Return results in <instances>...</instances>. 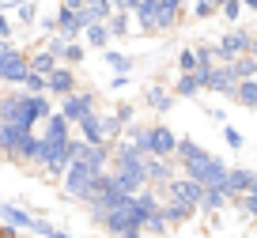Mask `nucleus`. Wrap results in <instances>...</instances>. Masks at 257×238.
<instances>
[{"instance_id": "obj_11", "label": "nucleus", "mask_w": 257, "mask_h": 238, "mask_svg": "<svg viewBox=\"0 0 257 238\" xmlns=\"http://www.w3.org/2000/svg\"><path fill=\"white\" fill-rule=\"evenodd\" d=\"M257 185V170H249V167H227V178H223V193H227V200H238V197H246L249 189Z\"/></svg>"}, {"instance_id": "obj_53", "label": "nucleus", "mask_w": 257, "mask_h": 238, "mask_svg": "<svg viewBox=\"0 0 257 238\" xmlns=\"http://www.w3.org/2000/svg\"><path fill=\"white\" fill-rule=\"evenodd\" d=\"M0 8H4V0H0Z\"/></svg>"}, {"instance_id": "obj_3", "label": "nucleus", "mask_w": 257, "mask_h": 238, "mask_svg": "<svg viewBox=\"0 0 257 238\" xmlns=\"http://www.w3.org/2000/svg\"><path fill=\"white\" fill-rule=\"evenodd\" d=\"M27 76H31V53L19 49V46H12L8 53L0 57V87L4 91H19Z\"/></svg>"}, {"instance_id": "obj_42", "label": "nucleus", "mask_w": 257, "mask_h": 238, "mask_svg": "<svg viewBox=\"0 0 257 238\" xmlns=\"http://www.w3.org/2000/svg\"><path fill=\"white\" fill-rule=\"evenodd\" d=\"M110 87H113V91H121V87H128V76H113V79H110Z\"/></svg>"}, {"instance_id": "obj_20", "label": "nucleus", "mask_w": 257, "mask_h": 238, "mask_svg": "<svg viewBox=\"0 0 257 238\" xmlns=\"http://www.w3.org/2000/svg\"><path fill=\"white\" fill-rule=\"evenodd\" d=\"M208 155L204 144H197L193 136H178V148H174V163H197V159Z\"/></svg>"}, {"instance_id": "obj_37", "label": "nucleus", "mask_w": 257, "mask_h": 238, "mask_svg": "<svg viewBox=\"0 0 257 238\" xmlns=\"http://www.w3.org/2000/svg\"><path fill=\"white\" fill-rule=\"evenodd\" d=\"M113 117H117L121 121V125H133V117H137V110H133V106H128V102H117V106H113Z\"/></svg>"}, {"instance_id": "obj_49", "label": "nucleus", "mask_w": 257, "mask_h": 238, "mask_svg": "<svg viewBox=\"0 0 257 238\" xmlns=\"http://www.w3.org/2000/svg\"><path fill=\"white\" fill-rule=\"evenodd\" d=\"M0 133H4V125H0ZM0 159H4V140H0Z\"/></svg>"}, {"instance_id": "obj_17", "label": "nucleus", "mask_w": 257, "mask_h": 238, "mask_svg": "<svg viewBox=\"0 0 257 238\" xmlns=\"http://www.w3.org/2000/svg\"><path fill=\"white\" fill-rule=\"evenodd\" d=\"M159 215H163V223H167V230H174V227H185V223L197 219V208H185V204H170V200H163Z\"/></svg>"}, {"instance_id": "obj_33", "label": "nucleus", "mask_w": 257, "mask_h": 238, "mask_svg": "<svg viewBox=\"0 0 257 238\" xmlns=\"http://www.w3.org/2000/svg\"><path fill=\"white\" fill-rule=\"evenodd\" d=\"M178 72H197V53H193V46L178 49Z\"/></svg>"}, {"instance_id": "obj_24", "label": "nucleus", "mask_w": 257, "mask_h": 238, "mask_svg": "<svg viewBox=\"0 0 257 238\" xmlns=\"http://www.w3.org/2000/svg\"><path fill=\"white\" fill-rule=\"evenodd\" d=\"M174 102H178V98L170 95V91H163V87H148L144 91V106H148V110H155V113H167Z\"/></svg>"}, {"instance_id": "obj_5", "label": "nucleus", "mask_w": 257, "mask_h": 238, "mask_svg": "<svg viewBox=\"0 0 257 238\" xmlns=\"http://www.w3.org/2000/svg\"><path fill=\"white\" fill-rule=\"evenodd\" d=\"M0 125H31V95L23 91H0Z\"/></svg>"}, {"instance_id": "obj_1", "label": "nucleus", "mask_w": 257, "mask_h": 238, "mask_svg": "<svg viewBox=\"0 0 257 238\" xmlns=\"http://www.w3.org/2000/svg\"><path fill=\"white\" fill-rule=\"evenodd\" d=\"M144 215H148V212H144V208H140L133 197H128L121 208L106 212L102 219L95 223V227H98V230H106L110 238H121V234H128V230H144Z\"/></svg>"}, {"instance_id": "obj_19", "label": "nucleus", "mask_w": 257, "mask_h": 238, "mask_svg": "<svg viewBox=\"0 0 257 238\" xmlns=\"http://www.w3.org/2000/svg\"><path fill=\"white\" fill-rule=\"evenodd\" d=\"M170 95H174V98H197V95H201V76H197V72H178Z\"/></svg>"}, {"instance_id": "obj_6", "label": "nucleus", "mask_w": 257, "mask_h": 238, "mask_svg": "<svg viewBox=\"0 0 257 238\" xmlns=\"http://www.w3.org/2000/svg\"><path fill=\"white\" fill-rule=\"evenodd\" d=\"M178 148V133L163 121H152L148 125V159H174Z\"/></svg>"}, {"instance_id": "obj_36", "label": "nucleus", "mask_w": 257, "mask_h": 238, "mask_svg": "<svg viewBox=\"0 0 257 238\" xmlns=\"http://www.w3.org/2000/svg\"><path fill=\"white\" fill-rule=\"evenodd\" d=\"M189 16H193V19H212V16H216V8H212L208 0H193Z\"/></svg>"}, {"instance_id": "obj_21", "label": "nucleus", "mask_w": 257, "mask_h": 238, "mask_svg": "<svg viewBox=\"0 0 257 238\" xmlns=\"http://www.w3.org/2000/svg\"><path fill=\"white\" fill-rule=\"evenodd\" d=\"M53 113H57V106L49 95H31V125H46Z\"/></svg>"}, {"instance_id": "obj_46", "label": "nucleus", "mask_w": 257, "mask_h": 238, "mask_svg": "<svg viewBox=\"0 0 257 238\" xmlns=\"http://www.w3.org/2000/svg\"><path fill=\"white\" fill-rule=\"evenodd\" d=\"M242 8H249V12H257V0H242Z\"/></svg>"}, {"instance_id": "obj_43", "label": "nucleus", "mask_w": 257, "mask_h": 238, "mask_svg": "<svg viewBox=\"0 0 257 238\" xmlns=\"http://www.w3.org/2000/svg\"><path fill=\"white\" fill-rule=\"evenodd\" d=\"M61 8H68V12H80V8H83V0H61Z\"/></svg>"}, {"instance_id": "obj_35", "label": "nucleus", "mask_w": 257, "mask_h": 238, "mask_svg": "<svg viewBox=\"0 0 257 238\" xmlns=\"http://www.w3.org/2000/svg\"><path fill=\"white\" fill-rule=\"evenodd\" d=\"M19 91H23V95H46V79L31 72V76L23 79V87H19Z\"/></svg>"}, {"instance_id": "obj_44", "label": "nucleus", "mask_w": 257, "mask_h": 238, "mask_svg": "<svg viewBox=\"0 0 257 238\" xmlns=\"http://www.w3.org/2000/svg\"><path fill=\"white\" fill-rule=\"evenodd\" d=\"M16 234H19L16 227H8V223H0V238H16Z\"/></svg>"}, {"instance_id": "obj_34", "label": "nucleus", "mask_w": 257, "mask_h": 238, "mask_svg": "<svg viewBox=\"0 0 257 238\" xmlns=\"http://www.w3.org/2000/svg\"><path fill=\"white\" fill-rule=\"evenodd\" d=\"M223 140H227V148H231V151H242V148H246V136H242L234 125H223Z\"/></svg>"}, {"instance_id": "obj_25", "label": "nucleus", "mask_w": 257, "mask_h": 238, "mask_svg": "<svg viewBox=\"0 0 257 238\" xmlns=\"http://www.w3.org/2000/svg\"><path fill=\"white\" fill-rule=\"evenodd\" d=\"M106 31H110V42H121L133 34V16H125V12H113L110 19H106Z\"/></svg>"}, {"instance_id": "obj_13", "label": "nucleus", "mask_w": 257, "mask_h": 238, "mask_svg": "<svg viewBox=\"0 0 257 238\" xmlns=\"http://www.w3.org/2000/svg\"><path fill=\"white\" fill-rule=\"evenodd\" d=\"M197 76H201V91H212V95H223V98H231L234 87H238L227 64H216L212 72H197Z\"/></svg>"}, {"instance_id": "obj_50", "label": "nucleus", "mask_w": 257, "mask_h": 238, "mask_svg": "<svg viewBox=\"0 0 257 238\" xmlns=\"http://www.w3.org/2000/svg\"><path fill=\"white\" fill-rule=\"evenodd\" d=\"M253 79H257V61H253Z\"/></svg>"}, {"instance_id": "obj_51", "label": "nucleus", "mask_w": 257, "mask_h": 238, "mask_svg": "<svg viewBox=\"0 0 257 238\" xmlns=\"http://www.w3.org/2000/svg\"><path fill=\"white\" fill-rule=\"evenodd\" d=\"M16 238H34V234H16Z\"/></svg>"}, {"instance_id": "obj_31", "label": "nucleus", "mask_w": 257, "mask_h": 238, "mask_svg": "<svg viewBox=\"0 0 257 238\" xmlns=\"http://www.w3.org/2000/svg\"><path fill=\"white\" fill-rule=\"evenodd\" d=\"M144 238H167V223H163L159 212H148L144 215Z\"/></svg>"}, {"instance_id": "obj_39", "label": "nucleus", "mask_w": 257, "mask_h": 238, "mask_svg": "<svg viewBox=\"0 0 257 238\" xmlns=\"http://www.w3.org/2000/svg\"><path fill=\"white\" fill-rule=\"evenodd\" d=\"M12 34H16V23H12V19L0 12V42H12Z\"/></svg>"}, {"instance_id": "obj_16", "label": "nucleus", "mask_w": 257, "mask_h": 238, "mask_svg": "<svg viewBox=\"0 0 257 238\" xmlns=\"http://www.w3.org/2000/svg\"><path fill=\"white\" fill-rule=\"evenodd\" d=\"M38 140H46V144H68V140H72V125H68L61 113H53V117L42 125Z\"/></svg>"}, {"instance_id": "obj_28", "label": "nucleus", "mask_w": 257, "mask_h": 238, "mask_svg": "<svg viewBox=\"0 0 257 238\" xmlns=\"http://www.w3.org/2000/svg\"><path fill=\"white\" fill-rule=\"evenodd\" d=\"M53 68H57V57H49L46 49H31V72H34V76L46 79Z\"/></svg>"}, {"instance_id": "obj_9", "label": "nucleus", "mask_w": 257, "mask_h": 238, "mask_svg": "<svg viewBox=\"0 0 257 238\" xmlns=\"http://www.w3.org/2000/svg\"><path fill=\"white\" fill-rule=\"evenodd\" d=\"M80 91V72L68 68V64H57L53 72L46 76V95L49 98H68Z\"/></svg>"}, {"instance_id": "obj_41", "label": "nucleus", "mask_w": 257, "mask_h": 238, "mask_svg": "<svg viewBox=\"0 0 257 238\" xmlns=\"http://www.w3.org/2000/svg\"><path fill=\"white\" fill-rule=\"evenodd\" d=\"M204 113H208V117H212V121H216V125H219V129H223V125H227V110H223V106H208V110H204Z\"/></svg>"}, {"instance_id": "obj_32", "label": "nucleus", "mask_w": 257, "mask_h": 238, "mask_svg": "<svg viewBox=\"0 0 257 238\" xmlns=\"http://www.w3.org/2000/svg\"><path fill=\"white\" fill-rule=\"evenodd\" d=\"M31 234H42V238H72V234H68V230H61V227H57V223H49V219H34Z\"/></svg>"}, {"instance_id": "obj_22", "label": "nucleus", "mask_w": 257, "mask_h": 238, "mask_svg": "<svg viewBox=\"0 0 257 238\" xmlns=\"http://www.w3.org/2000/svg\"><path fill=\"white\" fill-rule=\"evenodd\" d=\"M193 53H197V72H212V68L219 64V57H216V42H212V38L197 42V46H193Z\"/></svg>"}, {"instance_id": "obj_29", "label": "nucleus", "mask_w": 257, "mask_h": 238, "mask_svg": "<svg viewBox=\"0 0 257 238\" xmlns=\"http://www.w3.org/2000/svg\"><path fill=\"white\" fill-rule=\"evenodd\" d=\"M83 42H87L91 49H110V31H106V23H91L87 31H83Z\"/></svg>"}, {"instance_id": "obj_27", "label": "nucleus", "mask_w": 257, "mask_h": 238, "mask_svg": "<svg viewBox=\"0 0 257 238\" xmlns=\"http://www.w3.org/2000/svg\"><path fill=\"white\" fill-rule=\"evenodd\" d=\"M38 16H42L38 0H19V4H16V19H12V23H19V27H34V23H38Z\"/></svg>"}, {"instance_id": "obj_30", "label": "nucleus", "mask_w": 257, "mask_h": 238, "mask_svg": "<svg viewBox=\"0 0 257 238\" xmlns=\"http://www.w3.org/2000/svg\"><path fill=\"white\" fill-rule=\"evenodd\" d=\"M83 57H87V46H83V42H68V46H64V53H61V64H68V68H80Z\"/></svg>"}, {"instance_id": "obj_18", "label": "nucleus", "mask_w": 257, "mask_h": 238, "mask_svg": "<svg viewBox=\"0 0 257 238\" xmlns=\"http://www.w3.org/2000/svg\"><path fill=\"white\" fill-rule=\"evenodd\" d=\"M53 19H57V34H61V38L76 42V38H80V34H83V23H80V12L57 8V12H53Z\"/></svg>"}, {"instance_id": "obj_40", "label": "nucleus", "mask_w": 257, "mask_h": 238, "mask_svg": "<svg viewBox=\"0 0 257 238\" xmlns=\"http://www.w3.org/2000/svg\"><path fill=\"white\" fill-rule=\"evenodd\" d=\"M219 16H227V19H238V16H242V0H227L223 8H219Z\"/></svg>"}, {"instance_id": "obj_8", "label": "nucleus", "mask_w": 257, "mask_h": 238, "mask_svg": "<svg viewBox=\"0 0 257 238\" xmlns=\"http://www.w3.org/2000/svg\"><path fill=\"white\" fill-rule=\"evenodd\" d=\"M201 193H204V185H197V182H189V178L178 174L174 182L167 185V189H159V200H170V204H185V208H197V204H201Z\"/></svg>"}, {"instance_id": "obj_14", "label": "nucleus", "mask_w": 257, "mask_h": 238, "mask_svg": "<svg viewBox=\"0 0 257 238\" xmlns=\"http://www.w3.org/2000/svg\"><path fill=\"white\" fill-rule=\"evenodd\" d=\"M0 223H8V227H16L19 234H31V227H34V215L27 212L23 204H0Z\"/></svg>"}, {"instance_id": "obj_15", "label": "nucleus", "mask_w": 257, "mask_h": 238, "mask_svg": "<svg viewBox=\"0 0 257 238\" xmlns=\"http://www.w3.org/2000/svg\"><path fill=\"white\" fill-rule=\"evenodd\" d=\"M72 136H80L83 144H91V148H102L106 144V133H102V113H91V117H83L80 125L72 129Z\"/></svg>"}, {"instance_id": "obj_12", "label": "nucleus", "mask_w": 257, "mask_h": 238, "mask_svg": "<svg viewBox=\"0 0 257 238\" xmlns=\"http://www.w3.org/2000/svg\"><path fill=\"white\" fill-rule=\"evenodd\" d=\"M144 178H148V189H167L178 178V163L174 159H144Z\"/></svg>"}, {"instance_id": "obj_48", "label": "nucleus", "mask_w": 257, "mask_h": 238, "mask_svg": "<svg viewBox=\"0 0 257 238\" xmlns=\"http://www.w3.org/2000/svg\"><path fill=\"white\" fill-rule=\"evenodd\" d=\"M208 4H212V8H216V12H219V8H223V4H227V0H208Z\"/></svg>"}, {"instance_id": "obj_47", "label": "nucleus", "mask_w": 257, "mask_h": 238, "mask_svg": "<svg viewBox=\"0 0 257 238\" xmlns=\"http://www.w3.org/2000/svg\"><path fill=\"white\" fill-rule=\"evenodd\" d=\"M121 238H144V230H128V234H121Z\"/></svg>"}, {"instance_id": "obj_4", "label": "nucleus", "mask_w": 257, "mask_h": 238, "mask_svg": "<svg viewBox=\"0 0 257 238\" xmlns=\"http://www.w3.org/2000/svg\"><path fill=\"white\" fill-rule=\"evenodd\" d=\"M57 113H61L68 125H80L83 117H91V113H98V91H91V87H80L76 95H68V98H61V106H57Z\"/></svg>"}, {"instance_id": "obj_52", "label": "nucleus", "mask_w": 257, "mask_h": 238, "mask_svg": "<svg viewBox=\"0 0 257 238\" xmlns=\"http://www.w3.org/2000/svg\"><path fill=\"white\" fill-rule=\"evenodd\" d=\"M182 4H185V8H189V4H193V0H182Z\"/></svg>"}, {"instance_id": "obj_38", "label": "nucleus", "mask_w": 257, "mask_h": 238, "mask_svg": "<svg viewBox=\"0 0 257 238\" xmlns=\"http://www.w3.org/2000/svg\"><path fill=\"white\" fill-rule=\"evenodd\" d=\"M38 27H42V38H53V34H57V19L53 16H38Z\"/></svg>"}, {"instance_id": "obj_2", "label": "nucleus", "mask_w": 257, "mask_h": 238, "mask_svg": "<svg viewBox=\"0 0 257 238\" xmlns=\"http://www.w3.org/2000/svg\"><path fill=\"white\" fill-rule=\"evenodd\" d=\"M0 140H4V159L8 163H31L34 148H38V133L27 125H4Z\"/></svg>"}, {"instance_id": "obj_45", "label": "nucleus", "mask_w": 257, "mask_h": 238, "mask_svg": "<svg viewBox=\"0 0 257 238\" xmlns=\"http://www.w3.org/2000/svg\"><path fill=\"white\" fill-rule=\"evenodd\" d=\"M249 57L257 61V31H249Z\"/></svg>"}, {"instance_id": "obj_7", "label": "nucleus", "mask_w": 257, "mask_h": 238, "mask_svg": "<svg viewBox=\"0 0 257 238\" xmlns=\"http://www.w3.org/2000/svg\"><path fill=\"white\" fill-rule=\"evenodd\" d=\"M216 57H219V64H231V61H238V57H249V31L246 27H234V31H227L223 38H216Z\"/></svg>"}, {"instance_id": "obj_23", "label": "nucleus", "mask_w": 257, "mask_h": 238, "mask_svg": "<svg viewBox=\"0 0 257 238\" xmlns=\"http://www.w3.org/2000/svg\"><path fill=\"white\" fill-rule=\"evenodd\" d=\"M231 102L242 106V110H257V79H242L238 87H234Z\"/></svg>"}, {"instance_id": "obj_26", "label": "nucleus", "mask_w": 257, "mask_h": 238, "mask_svg": "<svg viewBox=\"0 0 257 238\" xmlns=\"http://www.w3.org/2000/svg\"><path fill=\"white\" fill-rule=\"evenodd\" d=\"M102 64H106V68H113L117 76H128L137 61H133L128 53H121V49H102Z\"/></svg>"}, {"instance_id": "obj_10", "label": "nucleus", "mask_w": 257, "mask_h": 238, "mask_svg": "<svg viewBox=\"0 0 257 238\" xmlns=\"http://www.w3.org/2000/svg\"><path fill=\"white\" fill-rule=\"evenodd\" d=\"M91 185H95V174H87L80 163H72V167L64 170V178H61V193H64L68 200H80V204L87 200Z\"/></svg>"}]
</instances>
